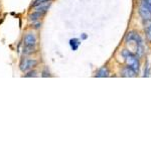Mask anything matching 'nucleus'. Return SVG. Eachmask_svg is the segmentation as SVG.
I'll return each instance as SVG.
<instances>
[{"label": "nucleus", "instance_id": "f257e3e1", "mask_svg": "<svg viewBox=\"0 0 151 151\" xmlns=\"http://www.w3.org/2000/svg\"><path fill=\"white\" fill-rule=\"evenodd\" d=\"M36 45H37V37L35 33L32 31L26 33L23 37V55H29L35 52Z\"/></svg>", "mask_w": 151, "mask_h": 151}, {"label": "nucleus", "instance_id": "f03ea898", "mask_svg": "<svg viewBox=\"0 0 151 151\" xmlns=\"http://www.w3.org/2000/svg\"><path fill=\"white\" fill-rule=\"evenodd\" d=\"M125 41L127 43H135L136 45V55L137 58H141L143 55V41L142 38L138 33L134 32V31H130L127 33L125 37Z\"/></svg>", "mask_w": 151, "mask_h": 151}, {"label": "nucleus", "instance_id": "7ed1b4c3", "mask_svg": "<svg viewBox=\"0 0 151 151\" xmlns=\"http://www.w3.org/2000/svg\"><path fill=\"white\" fill-rule=\"evenodd\" d=\"M122 57L125 58L126 63L128 64L129 67L132 69L136 74L140 72V64L139 60H138V58L136 57L135 55H133L130 50H124L122 52Z\"/></svg>", "mask_w": 151, "mask_h": 151}, {"label": "nucleus", "instance_id": "20e7f679", "mask_svg": "<svg viewBox=\"0 0 151 151\" xmlns=\"http://www.w3.org/2000/svg\"><path fill=\"white\" fill-rule=\"evenodd\" d=\"M139 14L144 20L151 19V0H140Z\"/></svg>", "mask_w": 151, "mask_h": 151}, {"label": "nucleus", "instance_id": "39448f33", "mask_svg": "<svg viewBox=\"0 0 151 151\" xmlns=\"http://www.w3.org/2000/svg\"><path fill=\"white\" fill-rule=\"evenodd\" d=\"M38 62L35 58H24L21 60L20 65H19V69L21 72L27 73L29 70H31L33 68H35L37 65Z\"/></svg>", "mask_w": 151, "mask_h": 151}, {"label": "nucleus", "instance_id": "423d86ee", "mask_svg": "<svg viewBox=\"0 0 151 151\" xmlns=\"http://www.w3.org/2000/svg\"><path fill=\"white\" fill-rule=\"evenodd\" d=\"M50 5H52V2H50V1L45 2V3H41V4H40V5L35 7V11L40 12V13H41V14H45V12L48 10V8H50Z\"/></svg>", "mask_w": 151, "mask_h": 151}, {"label": "nucleus", "instance_id": "0eeeda50", "mask_svg": "<svg viewBox=\"0 0 151 151\" xmlns=\"http://www.w3.org/2000/svg\"><path fill=\"white\" fill-rule=\"evenodd\" d=\"M144 29H145V33H146V37L149 40V42H151V19H147L144 20Z\"/></svg>", "mask_w": 151, "mask_h": 151}, {"label": "nucleus", "instance_id": "6e6552de", "mask_svg": "<svg viewBox=\"0 0 151 151\" xmlns=\"http://www.w3.org/2000/svg\"><path fill=\"white\" fill-rule=\"evenodd\" d=\"M122 75L124 77H135L136 76V73L134 72V70L131 69L130 67H125L122 70Z\"/></svg>", "mask_w": 151, "mask_h": 151}, {"label": "nucleus", "instance_id": "1a4fd4ad", "mask_svg": "<svg viewBox=\"0 0 151 151\" xmlns=\"http://www.w3.org/2000/svg\"><path fill=\"white\" fill-rule=\"evenodd\" d=\"M80 45H81V42H80V40H78V38H72V40H70V45L73 50H77L78 48H79Z\"/></svg>", "mask_w": 151, "mask_h": 151}, {"label": "nucleus", "instance_id": "9d476101", "mask_svg": "<svg viewBox=\"0 0 151 151\" xmlns=\"http://www.w3.org/2000/svg\"><path fill=\"white\" fill-rule=\"evenodd\" d=\"M97 77H99V78H104V77H108L109 76V70L108 69H107L106 67H103V68H101L99 70H98V73H97Z\"/></svg>", "mask_w": 151, "mask_h": 151}, {"label": "nucleus", "instance_id": "9b49d317", "mask_svg": "<svg viewBox=\"0 0 151 151\" xmlns=\"http://www.w3.org/2000/svg\"><path fill=\"white\" fill-rule=\"evenodd\" d=\"M42 16H43V14L40 13V12L35 11L32 14H30V15H29V19H30V20H32L33 22H35V21H38V20H40V18H41Z\"/></svg>", "mask_w": 151, "mask_h": 151}, {"label": "nucleus", "instance_id": "f8f14e48", "mask_svg": "<svg viewBox=\"0 0 151 151\" xmlns=\"http://www.w3.org/2000/svg\"><path fill=\"white\" fill-rule=\"evenodd\" d=\"M47 1H52V0H35V1L32 3V7H35L41 3H45V2H47Z\"/></svg>", "mask_w": 151, "mask_h": 151}, {"label": "nucleus", "instance_id": "ddd939ff", "mask_svg": "<svg viewBox=\"0 0 151 151\" xmlns=\"http://www.w3.org/2000/svg\"><path fill=\"white\" fill-rule=\"evenodd\" d=\"M35 76H36V72L35 70H32V72H27L25 77H35Z\"/></svg>", "mask_w": 151, "mask_h": 151}, {"label": "nucleus", "instance_id": "4468645a", "mask_svg": "<svg viewBox=\"0 0 151 151\" xmlns=\"http://www.w3.org/2000/svg\"><path fill=\"white\" fill-rule=\"evenodd\" d=\"M144 76H145V77H147V76H148V63H147V65H146V70L144 73Z\"/></svg>", "mask_w": 151, "mask_h": 151}, {"label": "nucleus", "instance_id": "2eb2a0df", "mask_svg": "<svg viewBox=\"0 0 151 151\" xmlns=\"http://www.w3.org/2000/svg\"><path fill=\"white\" fill-rule=\"evenodd\" d=\"M87 37H88V35H86V33H83L82 36H81V38H82V40H86Z\"/></svg>", "mask_w": 151, "mask_h": 151}]
</instances>
